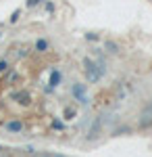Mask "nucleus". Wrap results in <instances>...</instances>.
I'll return each instance as SVG.
<instances>
[{"mask_svg": "<svg viewBox=\"0 0 152 157\" xmlns=\"http://www.w3.org/2000/svg\"><path fill=\"white\" fill-rule=\"evenodd\" d=\"M83 71H85V75H88L90 82H98V80H100L98 67H96V63H94L92 59H83Z\"/></svg>", "mask_w": 152, "mask_h": 157, "instance_id": "1", "label": "nucleus"}, {"mask_svg": "<svg viewBox=\"0 0 152 157\" xmlns=\"http://www.w3.org/2000/svg\"><path fill=\"white\" fill-rule=\"evenodd\" d=\"M4 130H6L9 134H21V132H23V121H21V120L6 121V124H4Z\"/></svg>", "mask_w": 152, "mask_h": 157, "instance_id": "2", "label": "nucleus"}, {"mask_svg": "<svg viewBox=\"0 0 152 157\" xmlns=\"http://www.w3.org/2000/svg\"><path fill=\"white\" fill-rule=\"evenodd\" d=\"M71 94L77 98L79 103H83V105H88V94H85V90H83V84H75L73 88H71Z\"/></svg>", "mask_w": 152, "mask_h": 157, "instance_id": "3", "label": "nucleus"}, {"mask_svg": "<svg viewBox=\"0 0 152 157\" xmlns=\"http://www.w3.org/2000/svg\"><path fill=\"white\" fill-rule=\"evenodd\" d=\"M150 124H152V103L142 111V115H140V126L142 128H148Z\"/></svg>", "mask_w": 152, "mask_h": 157, "instance_id": "4", "label": "nucleus"}, {"mask_svg": "<svg viewBox=\"0 0 152 157\" xmlns=\"http://www.w3.org/2000/svg\"><path fill=\"white\" fill-rule=\"evenodd\" d=\"M59 84H60V71H59V69H54L52 75H50V86H52V88H56Z\"/></svg>", "mask_w": 152, "mask_h": 157, "instance_id": "5", "label": "nucleus"}, {"mask_svg": "<svg viewBox=\"0 0 152 157\" xmlns=\"http://www.w3.org/2000/svg\"><path fill=\"white\" fill-rule=\"evenodd\" d=\"M35 50H38V52H46V50H48V40L40 38V40L35 42Z\"/></svg>", "mask_w": 152, "mask_h": 157, "instance_id": "6", "label": "nucleus"}, {"mask_svg": "<svg viewBox=\"0 0 152 157\" xmlns=\"http://www.w3.org/2000/svg\"><path fill=\"white\" fill-rule=\"evenodd\" d=\"M104 48H108V52H119L117 42H113V40H106V42H104Z\"/></svg>", "mask_w": 152, "mask_h": 157, "instance_id": "7", "label": "nucleus"}, {"mask_svg": "<svg viewBox=\"0 0 152 157\" xmlns=\"http://www.w3.org/2000/svg\"><path fill=\"white\" fill-rule=\"evenodd\" d=\"M96 67H98V73H100V78H102V75L106 73V65H104V61L100 59L98 63H96Z\"/></svg>", "mask_w": 152, "mask_h": 157, "instance_id": "8", "label": "nucleus"}, {"mask_svg": "<svg viewBox=\"0 0 152 157\" xmlns=\"http://www.w3.org/2000/svg\"><path fill=\"white\" fill-rule=\"evenodd\" d=\"M6 69H9V61H6V59H2V61H0V73H4Z\"/></svg>", "mask_w": 152, "mask_h": 157, "instance_id": "9", "label": "nucleus"}, {"mask_svg": "<svg viewBox=\"0 0 152 157\" xmlns=\"http://www.w3.org/2000/svg\"><path fill=\"white\" fill-rule=\"evenodd\" d=\"M19 15H21V11H15L11 15V23H17V21H19Z\"/></svg>", "mask_w": 152, "mask_h": 157, "instance_id": "10", "label": "nucleus"}, {"mask_svg": "<svg viewBox=\"0 0 152 157\" xmlns=\"http://www.w3.org/2000/svg\"><path fill=\"white\" fill-rule=\"evenodd\" d=\"M40 2H42V0H27V6H29V9H34V6H38Z\"/></svg>", "mask_w": 152, "mask_h": 157, "instance_id": "11", "label": "nucleus"}, {"mask_svg": "<svg viewBox=\"0 0 152 157\" xmlns=\"http://www.w3.org/2000/svg\"><path fill=\"white\" fill-rule=\"evenodd\" d=\"M73 115H75V111H73V109H67V111H65V120H71Z\"/></svg>", "mask_w": 152, "mask_h": 157, "instance_id": "12", "label": "nucleus"}, {"mask_svg": "<svg viewBox=\"0 0 152 157\" xmlns=\"http://www.w3.org/2000/svg\"><path fill=\"white\" fill-rule=\"evenodd\" d=\"M46 157H63V155H46Z\"/></svg>", "mask_w": 152, "mask_h": 157, "instance_id": "13", "label": "nucleus"}, {"mask_svg": "<svg viewBox=\"0 0 152 157\" xmlns=\"http://www.w3.org/2000/svg\"><path fill=\"white\" fill-rule=\"evenodd\" d=\"M0 153H2V147H0Z\"/></svg>", "mask_w": 152, "mask_h": 157, "instance_id": "14", "label": "nucleus"}]
</instances>
